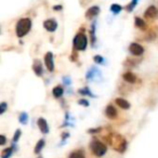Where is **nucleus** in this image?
<instances>
[{
    "label": "nucleus",
    "mask_w": 158,
    "mask_h": 158,
    "mask_svg": "<svg viewBox=\"0 0 158 158\" xmlns=\"http://www.w3.org/2000/svg\"><path fill=\"white\" fill-rule=\"evenodd\" d=\"M107 142L112 145V147L118 153H123L127 149V141L123 135L117 133H110L106 138Z\"/></svg>",
    "instance_id": "1"
},
{
    "label": "nucleus",
    "mask_w": 158,
    "mask_h": 158,
    "mask_svg": "<svg viewBox=\"0 0 158 158\" xmlns=\"http://www.w3.org/2000/svg\"><path fill=\"white\" fill-rule=\"evenodd\" d=\"M31 20L28 18H23L21 20L18 21L15 26V33L16 36L19 38H23L24 36H26L29 33V31L31 29Z\"/></svg>",
    "instance_id": "2"
},
{
    "label": "nucleus",
    "mask_w": 158,
    "mask_h": 158,
    "mask_svg": "<svg viewBox=\"0 0 158 158\" xmlns=\"http://www.w3.org/2000/svg\"><path fill=\"white\" fill-rule=\"evenodd\" d=\"M73 46L75 51H85L88 46V38L87 35L84 33H78L74 37L73 40Z\"/></svg>",
    "instance_id": "3"
},
{
    "label": "nucleus",
    "mask_w": 158,
    "mask_h": 158,
    "mask_svg": "<svg viewBox=\"0 0 158 158\" xmlns=\"http://www.w3.org/2000/svg\"><path fill=\"white\" fill-rule=\"evenodd\" d=\"M90 149L92 151L93 155L97 157H102L106 154L107 152V146L104 144L103 142L99 140H93L90 144Z\"/></svg>",
    "instance_id": "4"
},
{
    "label": "nucleus",
    "mask_w": 158,
    "mask_h": 158,
    "mask_svg": "<svg viewBox=\"0 0 158 158\" xmlns=\"http://www.w3.org/2000/svg\"><path fill=\"white\" fill-rule=\"evenodd\" d=\"M44 65L49 72L52 73L54 70V56L52 52H47L44 55Z\"/></svg>",
    "instance_id": "5"
},
{
    "label": "nucleus",
    "mask_w": 158,
    "mask_h": 158,
    "mask_svg": "<svg viewBox=\"0 0 158 158\" xmlns=\"http://www.w3.org/2000/svg\"><path fill=\"white\" fill-rule=\"evenodd\" d=\"M129 51L131 54L135 55V56H140L144 53V48L143 46H141L140 44H136V42H132L129 46Z\"/></svg>",
    "instance_id": "6"
},
{
    "label": "nucleus",
    "mask_w": 158,
    "mask_h": 158,
    "mask_svg": "<svg viewBox=\"0 0 158 158\" xmlns=\"http://www.w3.org/2000/svg\"><path fill=\"white\" fill-rule=\"evenodd\" d=\"M144 18L149 19V20L158 19V8L156 7V6H151V7H148L144 12Z\"/></svg>",
    "instance_id": "7"
},
{
    "label": "nucleus",
    "mask_w": 158,
    "mask_h": 158,
    "mask_svg": "<svg viewBox=\"0 0 158 158\" xmlns=\"http://www.w3.org/2000/svg\"><path fill=\"white\" fill-rule=\"evenodd\" d=\"M44 27L50 33H53V31H56L57 28V22L53 19H49V20H46L44 22Z\"/></svg>",
    "instance_id": "8"
},
{
    "label": "nucleus",
    "mask_w": 158,
    "mask_h": 158,
    "mask_svg": "<svg viewBox=\"0 0 158 158\" xmlns=\"http://www.w3.org/2000/svg\"><path fill=\"white\" fill-rule=\"evenodd\" d=\"M123 78L126 82H128V84H130V85H133L138 81V77L132 72H126L125 74L123 75Z\"/></svg>",
    "instance_id": "9"
},
{
    "label": "nucleus",
    "mask_w": 158,
    "mask_h": 158,
    "mask_svg": "<svg viewBox=\"0 0 158 158\" xmlns=\"http://www.w3.org/2000/svg\"><path fill=\"white\" fill-rule=\"evenodd\" d=\"M99 13H100V8L98 6H93V7H90L86 11V18L88 20H91V19L99 15Z\"/></svg>",
    "instance_id": "10"
},
{
    "label": "nucleus",
    "mask_w": 158,
    "mask_h": 158,
    "mask_svg": "<svg viewBox=\"0 0 158 158\" xmlns=\"http://www.w3.org/2000/svg\"><path fill=\"white\" fill-rule=\"evenodd\" d=\"M118 115V112L117 110L114 107L113 105H107L105 108V116L107 117L108 119H115Z\"/></svg>",
    "instance_id": "11"
},
{
    "label": "nucleus",
    "mask_w": 158,
    "mask_h": 158,
    "mask_svg": "<svg viewBox=\"0 0 158 158\" xmlns=\"http://www.w3.org/2000/svg\"><path fill=\"white\" fill-rule=\"evenodd\" d=\"M33 70L34 73H35L37 76H42V70H44V68H42V64L41 62L39 61V60H34V63H33Z\"/></svg>",
    "instance_id": "12"
},
{
    "label": "nucleus",
    "mask_w": 158,
    "mask_h": 158,
    "mask_svg": "<svg viewBox=\"0 0 158 158\" xmlns=\"http://www.w3.org/2000/svg\"><path fill=\"white\" fill-rule=\"evenodd\" d=\"M37 125L38 127H39L40 131L42 132V133H48L49 132V126H48V123H47V120L44 118H39L37 121Z\"/></svg>",
    "instance_id": "13"
},
{
    "label": "nucleus",
    "mask_w": 158,
    "mask_h": 158,
    "mask_svg": "<svg viewBox=\"0 0 158 158\" xmlns=\"http://www.w3.org/2000/svg\"><path fill=\"white\" fill-rule=\"evenodd\" d=\"M134 26L139 29H142V31H145L147 28L146 22L143 19L139 18V16H135V19H134Z\"/></svg>",
    "instance_id": "14"
},
{
    "label": "nucleus",
    "mask_w": 158,
    "mask_h": 158,
    "mask_svg": "<svg viewBox=\"0 0 158 158\" xmlns=\"http://www.w3.org/2000/svg\"><path fill=\"white\" fill-rule=\"evenodd\" d=\"M115 103L117 104V106H119L123 110H129L130 108V103L127 101V100L123 99V98H117L115 100Z\"/></svg>",
    "instance_id": "15"
},
{
    "label": "nucleus",
    "mask_w": 158,
    "mask_h": 158,
    "mask_svg": "<svg viewBox=\"0 0 158 158\" xmlns=\"http://www.w3.org/2000/svg\"><path fill=\"white\" fill-rule=\"evenodd\" d=\"M64 93V89L62 86H56L53 88L52 90V94L53 97L55 98V99H60V98H62V95H63Z\"/></svg>",
    "instance_id": "16"
},
{
    "label": "nucleus",
    "mask_w": 158,
    "mask_h": 158,
    "mask_svg": "<svg viewBox=\"0 0 158 158\" xmlns=\"http://www.w3.org/2000/svg\"><path fill=\"white\" fill-rule=\"evenodd\" d=\"M68 158H86L85 155V152L82 149H78V151H75L68 156Z\"/></svg>",
    "instance_id": "17"
},
{
    "label": "nucleus",
    "mask_w": 158,
    "mask_h": 158,
    "mask_svg": "<svg viewBox=\"0 0 158 158\" xmlns=\"http://www.w3.org/2000/svg\"><path fill=\"white\" fill-rule=\"evenodd\" d=\"M44 144H46V142H44V139H41V140H39V141H38L37 144H36V146H35V149H34V152H35L36 154H39L40 152H41V149L44 148Z\"/></svg>",
    "instance_id": "18"
},
{
    "label": "nucleus",
    "mask_w": 158,
    "mask_h": 158,
    "mask_svg": "<svg viewBox=\"0 0 158 158\" xmlns=\"http://www.w3.org/2000/svg\"><path fill=\"white\" fill-rule=\"evenodd\" d=\"M12 152H13V147H8V148L3 149L1 153V158H9L11 157Z\"/></svg>",
    "instance_id": "19"
},
{
    "label": "nucleus",
    "mask_w": 158,
    "mask_h": 158,
    "mask_svg": "<svg viewBox=\"0 0 158 158\" xmlns=\"http://www.w3.org/2000/svg\"><path fill=\"white\" fill-rule=\"evenodd\" d=\"M123 10V7L120 5H117V3H113L110 6V12H113L114 14H118L119 12Z\"/></svg>",
    "instance_id": "20"
},
{
    "label": "nucleus",
    "mask_w": 158,
    "mask_h": 158,
    "mask_svg": "<svg viewBox=\"0 0 158 158\" xmlns=\"http://www.w3.org/2000/svg\"><path fill=\"white\" fill-rule=\"evenodd\" d=\"M19 120H20V123H22V125H26V123H28V115L24 112L21 113L20 116H19Z\"/></svg>",
    "instance_id": "21"
},
{
    "label": "nucleus",
    "mask_w": 158,
    "mask_h": 158,
    "mask_svg": "<svg viewBox=\"0 0 158 158\" xmlns=\"http://www.w3.org/2000/svg\"><path fill=\"white\" fill-rule=\"evenodd\" d=\"M138 2H139V0H132L129 5H127V7H126V10H127L128 12H132V11H133V9H134V7L138 5Z\"/></svg>",
    "instance_id": "22"
},
{
    "label": "nucleus",
    "mask_w": 158,
    "mask_h": 158,
    "mask_svg": "<svg viewBox=\"0 0 158 158\" xmlns=\"http://www.w3.org/2000/svg\"><path fill=\"white\" fill-rule=\"evenodd\" d=\"M138 64V61H135L134 59H127V61L123 63V65L127 66V67H133Z\"/></svg>",
    "instance_id": "23"
},
{
    "label": "nucleus",
    "mask_w": 158,
    "mask_h": 158,
    "mask_svg": "<svg viewBox=\"0 0 158 158\" xmlns=\"http://www.w3.org/2000/svg\"><path fill=\"white\" fill-rule=\"evenodd\" d=\"M79 93H80V94H82V95H90V97H94L88 87H85V88L80 89V90H79Z\"/></svg>",
    "instance_id": "24"
},
{
    "label": "nucleus",
    "mask_w": 158,
    "mask_h": 158,
    "mask_svg": "<svg viewBox=\"0 0 158 158\" xmlns=\"http://www.w3.org/2000/svg\"><path fill=\"white\" fill-rule=\"evenodd\" d=\"M95 23H93L92 26H91V29H90V34H91V42H92V44L94 46V42L95 40H97V38H95L94 34H95Z\"/></svg>",
    "instance_id": "25"
},
{
    "label": "nucleus",
    "mask_w": 158,
    "mask_h": 158,
    "mask_svg": "<svg viewBox=\"0 0 158 158\" xmlns=\"http://www.w3.org/2000/svg\"><path fill=\"white\" fill-rule=\"evenodd\" d=\"M93 61L97 64H104V57L102 55H94L93 56Z\"/></svg>",
    "instance_id": "26"
},
{
    "label": "nucleus",
    "mask_w": 158,
    "mask_h": 158,
    "mask_svg": "<svg viewBox=\"0 0 158 158\" xmlns=\"http://www.w3.org/2000/svg\"><path fill=\"white\" fill-rule=\"evenodd\" d=\"M21 133H22V132H21L20 129H18L15 131V133H14V136H13V142L14 143L18 142V141H19V139H20V136H21Z\"/></svg>",
    "instance_id": "27"
},
{
    "label": "nucleus",
    "mask_w": 158,
    "mask_h": 158,
    "mask_svg": "<svg viewBox=\"0 0 158 158\" xmlns=\"http://www.w3.org/2000/svg\"><path fill=\"white\" fill-rule=\"evenodd\" d=\"M7 108H8L7 103H6V102H2V103L0 104V114H3V113L7 110Z\"/></svg>",
    "instance_id": "28"
},
{
    "label": "nucleus",
    "mask_w": 158,
    "mask_h": 158,
    "mask_svg": "<svg viewBox=\"0 0 158 158\" xmlns=\"http://www.w3.org/2000/svg\"><path fill=\"white\" fill-rule=\"evenodd\" d=\"M78 104H80V105L82 106H89V101H87V100H79L78 101Z\"/></svg>",
    "instance_id": "29"
},
{
    "label": "nucleus",
    "mask_w": 158,
    "mask_h": 158,
    "mask_svg": "<svg viewBox=\"0 0 158 158\" xmlns=\"http://www.w3.org/2000/svg\"><path fill=\"white\" fill-rule=\"evenodd\" d=\"M80 1V5L82 6V7H86L87 5H88L90 1H92V0H79Z\"/></svg>",
    "instance_id": "30"
},
{
    "label": "nucleus",
    "mask_w": 158,
    "mask_h": 158,
    "mask_svg": "<svg viewBox=\"0 0 158 158\" xmlns=\"http://www.w3.org/2000/svg\"><path fill=\"white\" fill-rule=\"evenodd\" d=\"M0 138H1V142H0V145H5L6 142H7V139H6V136L5 135H1Z\"/></svg>",
    "instance_id": "31"
},
{
    "label": "nucleus",
    "mask_w": 158,
    "mask_h": 158,
    "mask_svg": "<svg viewBox=\"0 0 158 158\" xmlns=\"http://www.w3.org/2000/svg\"><path fill=\"white\" fill-rule=\"evenodd\" d=\"M53 9L55 11H60V10H62V6H55V7H53Z\"/></svg>",
    "instance_id": "32"
},
{
    "label": "nucleus",
    "mask_w": 158,
    "mask_h": 158,
    "mask_svg": "<svg viewBox=\"0 0 158 158\" xmlns=\"http://www.w3.org/2000/svg\"><path fill=\"white\" fill-rule=\"evenodd\" d=\"M64 81H65L66 85H69L70 84V79H68V78H66V77H64Z\"/></svg>",
    "instance_id": "33"
},
{
    "label": "nucleus",
    "mask_w": 158,
    "mask_h": 158,
    "mask_svg": "<svg viewBox=\"0 0 158 158\" xmlns=\"http://www.w3.org/2000/svg\"><path fill=\"white\" fill-rule=\"evenodd\" d=\"M38 158H42V157H41V156H39V157H38Z\"/></svg>",
    "instance_id": "34"
}]
</instances>
